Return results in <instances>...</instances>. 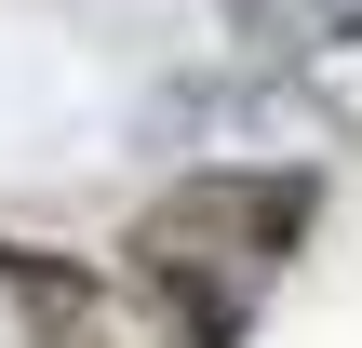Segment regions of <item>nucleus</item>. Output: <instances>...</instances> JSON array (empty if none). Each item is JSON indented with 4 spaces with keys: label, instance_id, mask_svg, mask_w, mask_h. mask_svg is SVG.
Instances as JSON below:
<instances>
[{
    "label": "nucleus",
    "instance_id": "obj_1",
    "mask_svg": "<svg viewBox=\"0 0 362 348\" xmlns=\"http://www.w3.org/2000/svg\"><path fill=\"white\" fill-rule=\"evenodd\" d=\"M296 228H309V174H188L175 201H148L134 282H148V308L175 322V348H228L242 335L255 295L282 282Z\"/></svg>",
    "mask_w": 362,
    "mask_h": 348
},
{
    "label": "nucleus",
    "instance_id": "obj_3",
    "mask_svg": "<svg viewBox=\"0 0 362 348\" xmlns=\"http://www.w3.org/2000/svg\"><path fill=\"white\" fill-rule=\"evenodd\" d=\"M255 54H349L362 40V0H215Z\"/></svg>",
    "mask_w": 362,
    "mask_h": 348
},
{
    "label": "nucleus",
    "instance_id": "obj_2",
    "mask_svg": "<svg viewBox=\"0 0 362 348\" xmlns=\"http://www.w3.org/2000/svg\"><path fill=\"white\" fill-rule=\"evenodd\" d=\"M0 295L40 348H175V322L148 308V282L94 268V255H40V241H0Z\"/></svg>",
    "mask_w": 362,
    "mask_h": 348
}]
</instances>
